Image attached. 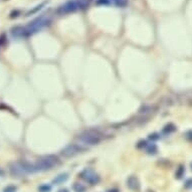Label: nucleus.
<instances>
[{
    "label": "nucleus",
    "mask_w": 192,
    "mask_h": 192,
    "mask_svg": "<svg viewBox=\"0 0 192 192\" xmlns=\"http://www.w3.org/2000/svg\"><path fill=\"white\" fill-rule=\"evenodd\" d=\"M51 22V19L46 15H41L40 17H37L33 21L29 22L26 26H22V33H21V38L29 37L36 32L41 30L47 25H49Z\"/></svg>",
    "instance_id": "f257e3e1"
},
{
    "label": "nucleus",
    "mask_w": 192,
    "mask_h": 192,
    "mask_svg": "<svg viewBox=\"0 0 192 192\" xmlns=\"http://www.w3.org/2000/svg\"><path fill=\"white\" fill-rule=\"evenodd\" d=\"M90 0H69L57 9V13L64 15L77 10H83L88 6Z\"/></svg>",
    "instance_id": "f03ea898"
},
{
    "label": "nucleus",
    "mask_w": 192,
    "mask_h": 192,
    "mask_svg": "<svg viewBox=\"0 0 192 192\" xmlns=\"http://www.w3.org/2000/svg\"><path fill=\"white\" fill-rule=\"evenodd\" d=\"M60 164V160L57 156H53V155H49V156L42 157L40 158L37 162H35L34 166H35V170L36 172L38 171H47L53 169L54 166H57Z\"/></svg>",
    "instance_id": "7ed1b4c3"
},
{
    "label": "nucleus",
    "mask_w": 192,
    "mask_h": 192,
    "mask_svg": "<svg viewBox=\"0 0 192 192\" xmlns=\"http://www.w3.org/2000/svg\"><path fill=\"white\" fill-rule=\"evenodd\" d=\"M79 141L82 143V145H97L102 141V136L98 133L88 132L86 134L80 135L79 138Z\"/></svg>",
    "instance_id": "20e7f679"
},
{
    "label": "nucleus",
    "mask_w": 192,
    "mask_h": 192,
    "mask_svg": "<svg viewBox=\"0 0 192 192\" xmlns=\"http://www.w3.org/2000/svg\"><path fill=\"white\" fill-rule=\"evenodd\" d=\"M80 178H83L84 181L91 184V185H96L100 181V176L92 169H84V171L80 172Z\"/></svg>",
    "instance_id": "39448f33"
},
{
    "label": "nucleus",
    "mask_w": 192,
    "mask_h": 192,
    "mask_svg": "<svg viewBox=\"0 0 192 192\" xmlns=\"http://www.w3.org/2000/svg\"><path fill=\"white\" fill-rule=\"evenodd\" d=\"M84 151V148H83L80 145H77V144H69L66 147H65L64 149L61 150V155L65 158H69V157H73L75 155L79 154L80 152Z\"/></svg>",
    "instance_id": "423d86ee"
},
{
    "label": "nucleus",
    "mask_w": 192,
    "mask_h": 192,
    "mask_svg": "<svg viewBox=\"0 0 192 192\" xmlns=\"http://www.w3.org/2000/svg\"><path fill=\"white\" fill-rule=\"evenodd\" d=\"M9 171L11 175L13 177H17V178H20V177L26 175V173L23 171V169L21 168V166L18 162H13V163L9 165Z\"/></svg>",
    "instance_id": "0eeeda50"
},
{
    "label": "nucleus",
    "mask_w": 192,
    "mask_h": 192,
    "mask_svg": "<svg viewBox=\"0 0 192 192\" xmlns=\"http://www.w3.org/2000/svg\"><path fill=\"white\" fill-rule=\"evenodd\" d=\"M18 163L20 164L21 168L23 169V171L26 173V174H32V173H35V166L34 163H30L26 160H20L18 161Z\"/></svg>",
    "instance_id": "6e6552de"
},
{
    "label": "nucleus",
    "mask_w": 192,
    "mask_h": 192,
    "mask_svg": "<svg viewBox=\"0 0 192 192\" xmlns=\"http://www.w3.org/2000/svg\"><path fill=\"white\" fill-rule=\"evenodd\" d=\"M127 186L133 191H139L140 187H141L140 182H139V179L136 176L129 177V178L127 179Z\"/></svg>",
    "instance_id": "1a4fd4ad"
},
{
    "label": "nucleus",
    "mask_w": 192,
    "mask_h": 192,
    "mask_svg": "<svg viewBox=\"0 0 192 192\" xmlns=\"http://www.w3.org/2000/svg\"><path fill=\"white\" fill-rule=\"evenodd\" d=\"M69 179V174L68 173H61L57 176H55V178L53 180V184L55 185H61V184H64L66 182V180Z\"/></svg>",
    "instance_id": "9d476101"
},
{
    "label": "nucleus",
    "mask_w": 192,
    "mask_h": 192,
    "mask_svg": "<svg viewBox=\"0 0 192 192\" xmlns=\"http://www.w3.org/2000/svg\"><path fill=\"white\" fill-rule=\"evenodd\" d=\"M44 5H45V2H42V3H40L39 5H36L34 8H32V9H30L28 11V12L26 13V16H30V15H32V14H35L36 12H38V11L41 9Z\"/></svg>",
    "instance_id": "9b49d317"
},
{
    "label": "nucleus",
    "mask_w": 192,
    "mask_h": 192,
    "mask_svg": "<svg viewBox=\"0 0 192 192\" xmlns=\"http://www.w3.org/2000/svg\"><path fill=\"white\" fill-rule=\"evenodd\" d=\"M72 189L75 192H86V186L82 183H75L72 185Z\"/></svg>",
    "instance_id": "f8f14e48"
},
{
    "label": "nucleus",
    "mask_w": 192,
    "mask_h": 192,
    "mask_svg": "<svg viewBox=\"0 0 192 192\" xmlns=\"http://www.w3.org/2000/svg\"><path fill=\"white\" fill-rule=\"evenodd\" d=\"M146 151L147 153L150 154V155H154L157 153V146L155 145V144H150V145H147L146 147Z\"/></svg>",
    "instance_id": "ddd939ff"
},
{
    "label": "nucleus",
    "mask_w": 192,
    "mask_h": 192,
    "mask_svg": "<svg viewBox=\"0 0 192 192\" xmlns=\"http://www.w3.org/2000/svg\"><path fill=\"white\" fill-rule=\"evenodd\" d=\"M185 174V167H183V166H179V168L176 170V173H175V176L176 178L178 179H181L182 177Z\"/></svg>",
    "instance_id": "4468645a"
},
{
    "label": "nucleus",
    "mask_w": 192,
    "mask_h": 192,
    "mask_svg": "<svg viewBox=\"0 0 192 192\" xmlns=\"http://www.w3.org/2000/svg\"><path fill=\"white\" fill-rule=\"evenodd\" d=\"M39 192H50L51 191V185L49 184H42L38 187Z\"/></svg>",
    "instance_id": "2eb2a0df"
},
{
    "label": "nucleus",
    "mask_w": 192,
    "mask_h": 192,
    "mask_svg": "<svg viewBox=\"0 0 192 192\" xmlns=\"http://www.w3.org/2000/svg\"><path fill=\"white\" fill-rule=\"evenodd\" d=\"M176 130V128H175V126L174 125H172V124H169V125H167V126H166L164 129H163V132L164 133H166V134H170V133H172V132H174Z\"/></svg>",
    "instance_id": "dca6fc26"
},
{
    "label": "nucleus",
    "mask_w": 192,
    "mask_h": 192,
    "mask_svg": "<svg viewBox=\"0 0 192 192\" xmlns=\"http://www.w3.org/2000/svg\"><path fill=\"white\" fill-rule=\"evenodd\" d=\"M97 3L98 5H111V4H114V1L113 0H97Z\"/></svg>",
    "instance_id": "f3484780"
},
{
    "label": "nucleus",
    "mask_w": 192,
    "mask_h": 192,
    "mask_svg": "<svg viewBox=\"0 0 192 192\" xmlns=\"http://www.w3.org/2000/svg\"><path fill=\"white\" fill-rule=\"evenodd\" d=\"M16 191H17V188H16V186H14V185L6 186L4 188V190H3V192H16Z\"/></svg>",
    "instance_id": "a211bd4d"
},
{
    "label": "nucleus",
    "mask_w": 192,
    "mask_h": 192,
    "mask_svg": "<svg viewBox=\"0 0 192 192\" xmlns=\"http://www.w3.org/2000/svg\"><path fill=\"white\" fill-rule=\"evenodd\" d=\"M114 1V4L117 5V6H120V7H123L126 5L127 1L126 0H113Z\"/></svg>",
    "instance_id": "6ab92c4d"
},
{
    "label": "nucleus",
    "mask_w": 192,
    "mask_h": 192,
    "mask_svg": "<svg viewBox=\"0 0 192 192\" xmlns=\"http://www.w3.org/2000/svg\"><path fill=\"white\" fill-rule=\"evenodd\" d=\"M184 187H185L186 189H191L192 188V178H189L186 180L185 184H184Z\"/></svg>",
    "instance_id": "aec40b11"
},
{
    "label": "nucleus",
    "mask_w": 192,
    "mask_h": 192,
    "mask_svg": "<svg viewBox=\"0 0 192 192\" xmlns=\"http://www.w3.org/2000/svg\"><path fill=\"white\" fill-rule=\"evenodd\" d=\"M20 14V11L19 10H13L12 12L10 13V18H15V17H18V15Z\"/></svg>",
    "instance_id": "412c9836"
},
{
    "label": "nucleus",
    "mask_w": 192,
    "mask_h": 192,
    "mask_svg": "<svg viewBox=\"0 0 192 192\" xmlns=\"http://www.w3.org/2000/svg\"><path fill=\"white\" fill-rule=\"evenodd\" d=\"M149 138H150L151 140H158V139H160L159 135L156 134V133H155V134H151V135L149 136Z\"/></svg>",
    "instance_id": "4be33fe9"
},
{
    "label": "nucleus",
    "mask_w": 192,
    "mask_h": 192,
    "mask_svg": "<svg viewBox=\"0 0 192 192\" xmlns=\"http://www.w3.org/2000/svg\"><path fill=\"white\" fill-rule=\"evenodd\" d=\"M57 192H69V190L68 188H61V189H60Z\"/></svg>",
    "instance_id": "5701e85b"
},
{
    "label": "nucleus",
    "mask_w": 192,
    "mask_h": 192,
    "mask_svg": "<svg viewBox=\"0 0 192 192\" xmlns=\"http://www.w3.org/2000/svg\"><path fill=\"white\" fill-rule=\"evenodd\" d=\"M2 176H4V171H3L1 168H0V177H2Z\"/></svg>",
    "instance_id": "b1692460"
},
{
    "label": "nucleus",
    "mask_w": 192,
    "mask_h": 192,
    "mask_svg": "<svg viewBox=\"0 0 192 192\" xmlns=\"http://www.w3.org/2000/svg\"><path fill=\"white\" fill-rule=\"evenodd\" d=\"M108 192H119V190L116 189V188H114V189H111V190H109Z\"/></svg>",
    "instance_id": "393cba45"
},
{
    "label": "nucleus",
    "mask_w": 192,
    "mask_h": 192,
    "mask_svg": "<svg viewBox=\"0 0 192 192\" xmlns=\"http://www.w3.org/2000/svg\"><path fill=\"white\" fill-rule=\"evenodd\" d=\"M191 169H192V163H191Z\"/></svg>",
    "instance_id": "a878e982"
},
{
    "label": "nucleus",
    "mask_w": 192,
    "mask_h": 192,
    "mask_svg": "<svg viewBox=\"0 0 192 192\" xmlns=\"http://www.w3.org/2000/svg\"><path fill=\"white\" fill-rule=\"evenodd\" d=\"M0 44H1V43H0Z\"/></svg>",
    "instance_id": "bb28decb"
}]
</instances>
